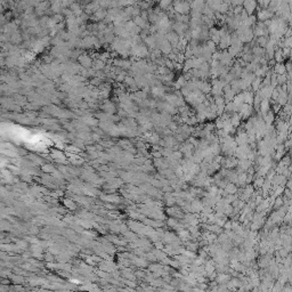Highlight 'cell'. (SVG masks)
<instances>
[{
    "instance_id": "5b68a950",
    "label": "cell",
    "mask_w": 292,
    "mask_h": 292,
    "mask_svg": "<svg viewBox=\"0 0 292 292\" xmlns=\"http://www.w3.org/2000/svg\"><path fill=\"white\" fill-rule=\"evenodd\" d=\"M133 23L138 26V27H140L142 30H143V29H147V27H149V24H147V21L143 20L139 15L133 17Z\"/></svg>"
},
{
    "instance_id": "ba28073f",
    "label": "cell",
    "mask_w": 292,
    "mask_h": 292,
    "mask_svg": "<svg viewBox=\"0 0 292 292\" xmlns=\"http://www.w3.org/2000/svg\"><path fill=\"white\" fill-rule=\"evenodd\" d=\"M79 61L81 62L82 66H85V67H90L92 65L91 59H90L87 55H82V56H80L79 57Z\"/></svg>"
},
{
    "instance_id": "4fadbf2b",
    "label": "cell",
    "mask_w": 292,
    "mask_h": 292,
    "mask_svg": "<svg viewBox=\"0 0 292 292\" xmlns=\"http://www.w3.org/2000/svg\"><path fill=\"white\" fill-rule=\"evenodd\" d=\"M94 67L96 70H99V69H103L104 67V62L103 61H96L94 63Z\"/></svg>"
},
{
    "instance_id": "8fae6325",
    "label": "cell",
    "mask_w": 292,
    "mask_h": 292,
    "mask_svg": "<svg viewBox=\"0 0 292 292\" xmlns=\"http://www.w3.org/2000/svg\"><path fill=\"white\" fill-rule=\"evenodd\" d=\"M240 119H241V117L240 115H237V114H234L233 117H232V120H229L232 123V126H237L239 123H240Z\"/></svg>"
},
{
    "instance_id": "8992f818",
    "label": "cell",
    "mask_w": 292,
    "mask_h": 292,
    "mask_svg": "<svg viewBox=\"0 0 292 292\" xmlns=\"http://www.w3.org/2000/svg\"><path fill=\"white\" fill-rule=\"evenodd\" d=\"M172 49V46L170 45V42L167 39H164L161 43H160V50L164 53V54H170V51Z\"/></svg>"
},
{
    "instance_id": "3957f363",
    "label": "cell",
    "mask_w": 292,
    "mask_h": 292,
    "mask_svg": "<svg viewBox=\"0 0 292 292\" xmlns=\"http://www.w3.org/2000/svg\"><path fill=\"white\" fill-rule=\"evenodd\" d=\"M274 17V14H273L271 10H268L267 8H262V9L258 10V14H257V18L260 21V22H265V21H268Z\"/></svg>"
},
{
    "instance_id": "6da1fadb",
    "label": "cell",
    "mask_w": 292,
    "mask_h": 292,
    "mask_svg": "<svg viewBox=\"0 0 292 292\" xmlns=\"http://www.w3.org/2000/svg\"><path fill=\"white\" fill-rule=\"evenodd\" d=\"M172 8L176 13L178 14H184V15H190L191 5L186 0H174L172 1Z\"/></svg>"
},
{
    "instance_id": "7c38bea8",
    "label": "cell",
    "mask_w": 292,
    "mask_h": 292,
    "mask_svg": "<svg viewBox=\"0 0 292 292\" xmlns=\"http://www.w3.org/2000/svg\"><path fill=\"white\" fill-rule=\"evenodd\" d=\"M104 110L106 111V112H111L113 113L114 112V110H115V107H114V105H113L112 103H106L105 105H104Z\"/></svg>"
},
{
    "instance_id": "9c48e42d",
    "label": "cell",
    "mask_w": 292,
    "mask_h": 292,
    "mask_svg": "<svg viewBox=\"0 0 292 292\" xmlns=\"http://www.w3.org/2000/svg\"><path fill=\"white\" fill-rule=\"evenodd\" d=\"M274 71H275L276 74H283V73H285V66L283 64H281V63H278L274 67Z\"/></svg>"
},
{
    "instance_id": "7a4b0ae2",
    "label": "cell",
    "mask_w": 292,
    "mask_h": 292,
    "mask_svg": "<svg viewBox=\"0 0 292 292\" xmlns=\"http://www.w3.org/2000/svg\"><path fill=\"white\" fill-rule=\"evenodd\" d=\"M242 7L246 11L248 15H253L257 8V0H243Z\"/></svg>"
},
{
    "instance_id": "5bb4252c",
    "label": "cell",
    "mask_w": 292,
    "mask_h": 292,
    "mask_svg": "<svg viewBox=\"0 0 292 292\" xmlns=\"http://www.w3.org/2000/svg\"><path fill=\"white\" fill-rule=\"evenodd\" d=\"M242 4H243V0H231V5L233 7H235V6H242Z\"/></svg>"
},
{
    "instance_id": "30bf717a",
    "label": "cell",
    "mask_w": 292,
    "mask_h": 292,
    "mask_svg": "<svg viewBox=\"0 0 292 292\" xmlns=\"http://www.w3.org/2000/svg\"><path fill=\"white\" fill-rule=\"evenodd\" d=\"M257 42H258V45H259V47H264L267 45V42H268V37H258V39H257Z\"/></svg>"
},
{
    "instance_id": "277c9868",
    "label": "cell",
    "mask_w": 292,
    "mask_h": 292,
    "mask_svg": "<svg viewBox=\"0 0 292 292\" xmlns=\"http://www.w3.org/2000/svg\"><path fill=\"white\" fill-rule=\"evenodd\" d=\"M179 38L180 37L175 32V31H170L168 33H165V39L169 41L170 45L172 47H176L179 42Z\"/></svg>"
},
{
    "instance_id": "52a82bcc",
    "label": "cell",
    "mask_w": 292,
    "mask_h": 292,
    "mask_svg": "<svg viewBox=\"0 0 292 292\" xmlns=\"http://www.w3.org/2000/svg\"><path fill=\"white\" fill-rule=\"evenodd\" d=\"M280 4H281V1H280V0H271V1H269V4H268L267 9L271 10L273 14H275V11L277 10V8H278Z\"/></svg>"
}]
</instances>
